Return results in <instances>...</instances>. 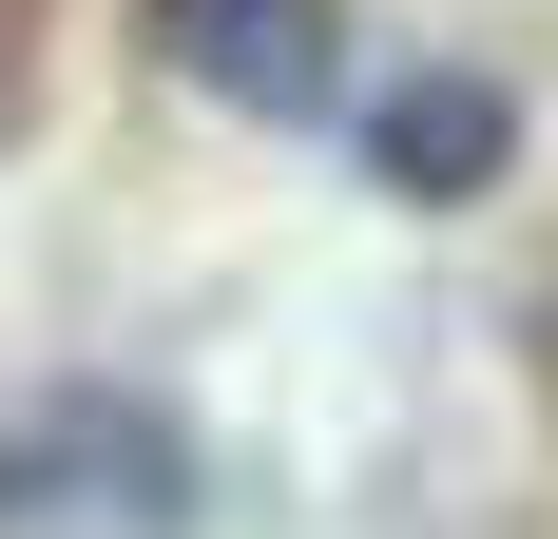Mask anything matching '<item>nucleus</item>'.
<instances>
[{
	"instance_id": "nucleus-1",
	"label": "nucleus",
	"mask_w": 558,
	"mask_h": 539,
	"mask_svg": "<svg viewBox=\"0 0 558 539\" xmlns=\"http://www.w3.org/2000/svg\"><path fill=\"white\" fill-rule=\"evenodd\" d=\"M155 58L231 116H328L347 97V0H135Z\"/></svg>"
},
{
	"instance_id": "nucleus-2",
	"label": "nucleus",
	"mask_w": 558,
	"mask_h": 539,
	"mask_svg": "<svg viewBox=\"0 0 558 539\" xmlns=\"http://www.w3.org/2000/svg\"><path fill=\"white\" fill-rule=\"evenodd\" d=\"M482 173H501V97H482V77L386 97V193H482Z\"/></svg>"
}]
</instances>
